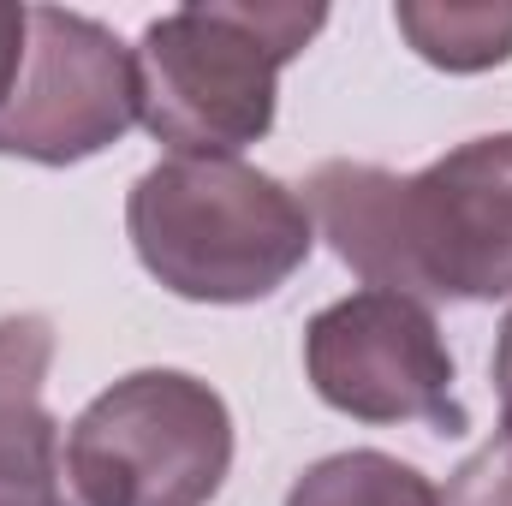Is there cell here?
<instances>
[{
  "label": "cell",
  "instance_id": "6da1fadb",
  "mask_svg": "<svg viewBox=\"0 0 512 506\" xmlns=\"http://www.w3.org/2000/svg\"><path fill=\"white\" fill-rule=\"evenodd\" d=\"M304 209L376 292L495 304L512 298V131L471 137L417 173L322 161Z\"/></svg>",
  "mask_w": 512,
  "mask_h": 506
},
{
  "label": "cell",
  "instance_id": "7a4b0ae2",
  "mask_svg": "<svg viewBox=\"0 0 512 506\" xmlns=\"http://www.w3.org/2000/svg\"><path fill=\"white\" fill-rule=\"evenodd\" d=\"M126 233L137 262L191 304L274 298L316 245L304 197L233 155H173L137 173Z\"/></svg>",
  "mask_w": 512,
  "mask_h": 506
},
{
  "label": "cell",
  "instance_id": "3957f363",
  "mask_svg": "<svg viewBox=\"0 0 512 506\" xmlns=\"http://www.w3.org/2000/svg\"><path fill=\"white\" fill-rule=\"evenodd\" d=\"M328 6L298 0H203L143 24L137 126L173 155H239L268 137L280 66L310 48Z\"/></svg>",
  "mask_w": 512,
  "mask_h": 506
},
{
  "label": "cell",
  "instance_id": "277c9868",
  "mask_svg": "<svg viewBox=\"0 0 512 506\" xmlns=\"http://www.w3.org/2000/svg\"><path fill=\"white\" fill-rule=\"evenodd\" d=\"M233 471V411L185 370H131L66 429L78 506H209Z\"/></svg>",
  "mask_w": 512,
  "mask_h": 506
},
{
  "label": "cell",
  "instance_id": "5b68a950",
  "mask_svg": "<svg viewBox=\"0 0 512 506\" xmlns=\"http://www.w3.org/2000/svg\"><path fill=\"white\" fill-rule=\"evenodd\" d=\"M304 376L322 405L358 423H429L435 435H459L471 417L453 393V352L429 304L399 292H352L310 316L304 328Z\"/></svg>",
  "mask_w": 512,
  "mask_h": 506
},
{
  "label": "cell",
  "instance_id": "8992f818",
  "mask_svg": "<svg viewBox=\"0 0 512 506\" xmlns=\"http://www.w3.org/2000/svg\"><path fill=\"white\" fill-rule=\"evenodd\" d=\"M137 126V60L84 12L30 6L24 66L0 108V155L36 167H72L114 149Z\"/></svg>",
  "mask_w": 512,
  "mask_h": 506
},
{
  "label": "cell",
  "instance_id": "52a82bcc",
  "mask_svg": "<svg viewBox=\"0 0 512 506\" xmlns=\"http://www.w3.org/2000/svg\"><path fill=\"white\" fill-rule=\"evenodd\" d=\"M393 24L441 72H489L512 60V0H399Z\"/></svg>",
  "mask_w": 512,
  "mask_h": 506
},
{
  "label": "cell",
  "instance_id": "ba28073f",
  "mask_svg": "<svg viewBox=\"0 0 512 506\" xmlns=\"http://www.w3.org/2000/svg\"><path fill=\"white\" fill-rule=\"evenodd\" d=\"M286 506H441V489L393 453L352 447V453L316 459L286 489Z\"/></svg>",
  "mask_w": 512,
  "mask_h": 506
},
{
  "label": "cell",
  "instance_id": "9c48e42d",
  "mask_svg": "<svg viewBox=\"0 0 512 506\" xmlns=\"http://www.w3.org/2000/svg\"><path fill=\"white\" fill-rule=\"evenodd\" d=\"M0 506H78L66 495L60 423L42 399H0Z\"/></svg>",
  "mask_w": 512,
  "mask_h": 506
},
{
  "label": "cell",
  "instance_id": "30bf717a",
  "mask_svg": "<svg viewBox=\"0 0 512 506\" xmlns=\"http://www.w3.org/2000/svg\"><path fill=\"white\" fill-rule=\"evenodd\" d=\"M54 370V322L6 316L0 322V399H42Z\"/></svg>",
  "mask_w": 512,
  "mask_h": 506
},
{
  "label": "cell",
  "instance_id": "8fae6325",
  "mask_svg": "<svg viewBox=\"0 0 512 506\" xmlns=\"http://www.w3.org/2000/svg\"><path fill=\"white\" fill-rule=\"evenodd\" d=\"M441 506H512V423L501 417V429L447 477Z\"/></svg>",
  "mask_w": 512,
  "mask_h": 506
},
{
  "label": "cell",
  "instance_id": "7c38bea8",
  "mask_svg": "<svg viewBox=\"0 0 512 506\" xmlns=\"http://www.w3.org/2000/svg\"><path fill=\"white\" fill-rule=\"evenodd\" d=\"M24 36H30V6H12V0H0V108L12 102L18 66H24Z\"/></svg>",
  "mask_w": 512,
  "mask_h": 506
},
{
  "label": "cell",
  "instance_id": "4fadbf2b",
  "mask_svg": "<svg viewBox=\"0 0 512 506\" xmlns=\"http://www.w3.org/2000/svg\"><path fill=\"white\" fill-rule=\"evenodd\" d=\"M495 393H501V417L512 423V310L501 322V340H495Z\"/></svg>",
  "mask_w": 512,
  "mask_h": 506
}]
</instances>
